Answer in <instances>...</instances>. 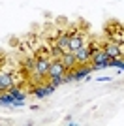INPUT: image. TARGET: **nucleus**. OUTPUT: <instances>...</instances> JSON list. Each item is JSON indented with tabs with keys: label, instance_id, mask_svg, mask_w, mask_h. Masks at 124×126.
<instances>
[{
	"label": "nucleus",
	"instance_id": "1",
	"mask_svg": "<svg viewBox=\"0 0 124 126\" xmlns=\"http://www.w3.org/2000/svg\"><path fill=\"white\" fill-rule=\"evenodd\" d=\"M90 62H92V70H103V68H109V57H107V53L103 51L102 47L92 49V55H90Z\"/></svg>",
	"mask_w": 124,
	"mask_h": 126
},
{
	"label": "nucleus",
	"instance_id": "2",
	"mask_svg": "<svg viewBox=\"0 0 124 126\" xmlns=\"http://www.w3.org/2000/svg\"><path fill=\"white\" fill-rule=\"evenodd\" d=\"M49 66H51V57H49V55H40V57H36L34 75H36L38 79H45L47 72H49Z\"/></svg>",
	"mask_w": 124,
	"mask_h": 126
},
{
	"label": "nucleus",
	"instance_id": "3",
	"mask_svg": "<svg viewBox=\"0 0 124 126\" xmlns=\"http://www.w3.org/2000/svg\"><path fill=\"white\" fill-rule=\"evenodd\" d=\"M73 75V81H81V79H85L90 72H92V64H77L73 70H70Z\"/></svg>",
	"mask_w": 124,
	"mask_h": 126
},
{
	"label": "nucleus",
	"instance_id": "4",
	"mask_svg": "<svg viewBox=\"0 0 124 126\" xmlns=\"http://www.w3.org/2000/svg\"><path fill=\"white\" fill-rule=\"evenodd\" d=\"M68 70L66 66L62 64L60 58H57V60H51V66H49V72H47V79L49 77H58V75H64Z\"/></svg>",
	"mask_w": 124,
	"mask_h": 126
},
{
	"label": "nucleus",
	"instance_id": "5",
	"mask_svg": "<svg viewBox=\"0 0 124 126\" xmlns=\"http://www.w3.org/2000/svg\"><path fill=\"white\" fill-rule=\"evenodd\" d=\"M102 49L107 53V57H109V58L122 57V49H120V45H119L117 42H113V40H111V42H105V43L102 45Z\"/></svg>",
	"mask_w": 124,
	"mask_h": 126
},
{
	"label": "nucleus",
	"instance_id": "6",
	"mask_svg": "<svg viewBox=\"0 0 124 126\" xmlns=\"http://www.w3.org/2000/svg\"><path fill=\"white\" fill-rule=\"evenodd\" d=\"M57 89V87H53L51 83H43V85H38V87H34L32 89V96H36V98H45V96H49L53 92V90Z\"/></svg>",
	"mask_w": 124,
	"mask_h": 126
},
{
	"label": "nucleus",
	"instance_id": "7",
	"mask_svg": "<svg viewBox=\"0 0 124 126\" xmlns=\"http://www.w3.org/2000/svg\"><path fill=\"white\" fill-rule=\"evenodd\" d=\"M90 55H92V49H90V45H83L81 49H77L75 51V57H77V64H88L90 62Z\"/></svg>",
	"mask_w": 124,
	"mask_h": 126
},
{
	"label": "nucleus",
	"instance_id": "8",
	"mask_svg": "<svg viewBox=\"0 0 124 126\" xmlns=\"http://www.w3.org/2000/svg\"><path fill=\"white\" fill-rule=\"evenodd\" d=\"M85 43H87V40H85V38H83L79 32H75V34H72V38H70V43H68V51L75 53L77 49H81Z\"/></svg>",
	"mask_w": 124,
	"mask_h": 126
},
{
	"label": "nucleus",
	"instance_id": "9",
	"mask_svg": "<svg viewBox=\"0 0 124 126\" xmlns=\"http://www.w3.org/2000/svg\"><path fill=\"white\" fill-rule=\"evenodd\" d=\"M60 60H62V64L66 66V70H73L77 66V57H75V53H72V51H64L60 55Z\"/></svg>",
	"mask_w": 124,
	"mask_h": 126
},
{
	"label": "nucleus",
	"instance_id": "10",
	"mask_svg": "<svg viewBox=\"0 0 124 126\" xmlns=\"http://www.w3.org/2000/svg\"><path fill=\"white\" fill-rule=\"evenodd\" d=\"M11 85H13V75H11V72H2V70H0V90L6 92Z\"/></svg>",
	"mask_w": 124,
	"mask_h": 126
},
{
	"label": "nucleus",
	"instance_id": "11",
	"mask_svg": "<svg viewBox=\"0 0 124 126\" xmlns=\"http://www.w3.org/2000/svg\"><path fill=\"white\" fill-rule=\"evenodd\" d=\"M70 38H72V34H60V36L57 38L55 45H57V47L60 49L62 53H64V51H68V43H70Z\"/></svg>",
	"mask_w": 124,
	"mask_h": 126
},
{
	"label": "nucleus",
	"instance_id": "12",
	"mask_svg": "<svg viewBox=\"0 0 124 126\" xmlns=\"http://www.w3.org/2000/svg\"><path fill=\"white\" fill-rule=\"evenodd\" d=\"M8 92H10V94L13 96L15 100H25V98H26V94H25V92H23V90H21L19 87H13V85H11L10 89H8Z\"/></svg>",
	"mask_w": 124,
	"mask_h": 126
},
{
	"label": "nucleus",
	"instance_id": "13",
	"mask_svg": "<svg viewBox=\"0 0 124 126\" xmlns=\"http://www.w3.org/2000/svg\"><path fill=\"white\" fill-rule=\"evenodd\" d=\"M13 102H15V98L6 90V94L4 92H0V105H13Z\"/></svg>",
	"mask_w": 124,
	"mask_h": 126
},
{
	"label": "nucleus",
	"instance_id": "14",
	"mask_svg": "<svg viewBox=\"0 0 124 126\" xmlns=\"http://www.w3.org/2000/svg\"><path fill=\"white\" fill-rule=\"evenodd\" d=\"M34 66H36V57H28L25 60V72H34Z\"/></svg>",
	"mask_w": 124,
	"mask_h": 126
},
{
	"label": "nucleus",
	"instance_id": "15",
	"mask_svg": "<svg viewBox=\"0 0 124 126\" xmlns=\"http://www.w3.org/2000/svg\"><path fill=\"white\" fill-rule=\"evenodd\" d=\"M49 83H51L53 87H60V85H64V75H58V77H49Z\"/></svg>",
	"mask_w": 124,
	"mask_h": 126
},
{
	"label": "nucleus",
	"instance_id": "16",
	"mask_svg": "<svg viewBox=\"0 0 124 126\" xmlns=\"http://www.w3.org/2000/svg\"><path fill=\"white\" fill-rule=\"evenodd\" d=\"M51 55H53V57H55V58H60L62 51H60V49L57 47V45H53V49H51Z\"/></svg>",
	"mask_w": 124,
	"mask_h": 126
},
{
	"label": "nucleus",
	"instance_id": "17",
	"mask_svg": "<svg viewBox=\"0 0 124 126\" xmlns=\"http://www.w3.org/2000/svg\"><path fill=\"white\" fill-rule=\"evenodd\" d=\"M64 122H68V124H72V126L75 124V122H73V117H72V115H66V117H64Z\"/></svg>",
	"mask_w": 124,
	"mask_h": 126
},
{
	"label": "nucleus",
	"instance_id": "18",
	"mask_svg": "<svg viewBox=\"0 0 124 126\" xmlns=\"http://www.w3.org/2000/svg\"><path fill=\"white\" fill-rule=\"evenodd\" d=\"M0 92H2V90H0Z\"/></svg>",
	"mask_w": 124,
	"mask_h": 126
}]
</instances>
